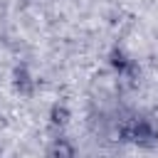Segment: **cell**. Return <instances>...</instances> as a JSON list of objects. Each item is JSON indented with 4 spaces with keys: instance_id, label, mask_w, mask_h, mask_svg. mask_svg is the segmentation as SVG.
Returning <instances> with one entry per match:
<instances>
[{
    "instance_id": "cell-1",
    "label": "cell",
    "mask_w": 158,
    "mask_h": 158,
    "mask_svg": "<svg viewBox=\"0 0 158 158\" xmlns=\"http://www.w3.org/2000/svg\"><path fill=\"white\" fill-rule=\"evenodd\" d=\"M118 136L128 143L136 146H153L158 141V131L153 128V123L143 116H131L118 126Z\"/></svg>"
},
{
    "instance_id": "cell-2",
    "label": "cell",
    "mask_w": 158,
    "mask_h": 158,
    "mask_svg": "<svg viewBox=\"0 0 158 158\" xmlns=\"http://www.w3.org/2000/svg\"><path fill=\"white\" fill-rule=\"evenodd\" d=\"M47 156H49V158H77V151H74V146H72L67 138H59V136H57V138L49 143Z\"/></svg>"
},
{
    "instance_id": "cell-3",
    "label": "cell",
    "mask_w": 158,
    "mask_h": 158,
    "mask_svg": "<svg viewBox=\"0 0 158 158\" xmlns=\"http://www.w3.org/2000/svg\"><path fill=\"white\" fill-rule=\"evenodd\" d=\"M111 62H114V67H116V72H118V74H131V72H133V67H136V64H133L128 57H123L121 52H114V59H111Z\"/></svg>"
},
{
    "instance_id": "cell-4",
    "label": "cell",
    "mask_w": 158,
    "mask_h": 158,
    "mask_svg": "<svg viewBox=\"0 0 158 158\" xmlns=\"http://www.w3.org/2000/svg\"><path fill=\"white\" fill-rule=\"evenodd\" d=\"M52 123H54V126H57V123H59V126L67 123V109H64V106H54V109H52Z\"/></svg>"
}]
</instances>
